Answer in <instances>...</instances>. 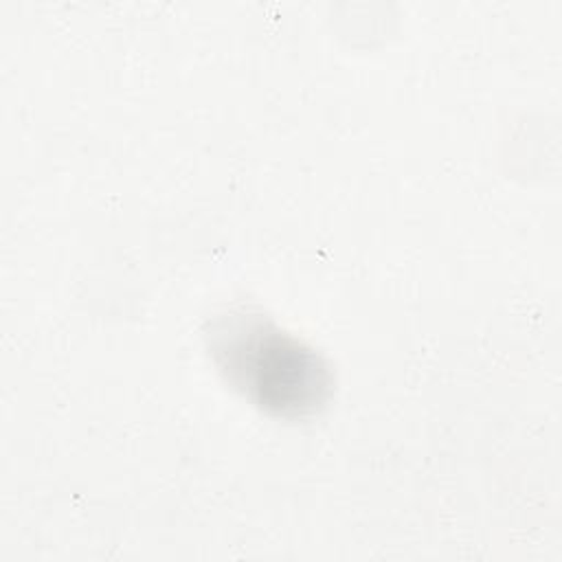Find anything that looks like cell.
I'll use <instances>...</instances> for the list:
<instances>
[{
  "instance_id": "cell-1",
  "label": "cell",
  "mask_w": 562,
  "mask_h": 562,
  "mask_svg": "<svg viewBox=\"0 0 562 562\" xmlns=\"http://www.w3.org/2000/svg\"><path fill=\"white\" fill-rule=\"evenodd\" d=\"M206 342L224 380L270 415L305 417L331 395L334 375L323 356L257 310L224 312L211 323Z\"/></svg>"
}]
</instances>
